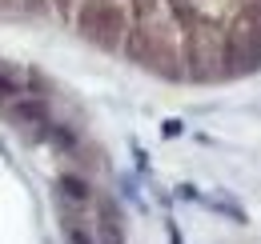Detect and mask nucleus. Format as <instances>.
<instances>
[{"mask_svg": "<svg viewBox=\"0 0 261 244\" xmlns=\"http://www.w3.org/2000/svg\"><path fill=\"white\" fill-rule=\"evenodd\" d=\"M0 20L57 28L185 88L261 72V0H0Z\"/></svg>", "mask_w": 261, "mask_h": 244, "instance_id": "nucleus-1", "label": "nucleus"}]
</instances>
